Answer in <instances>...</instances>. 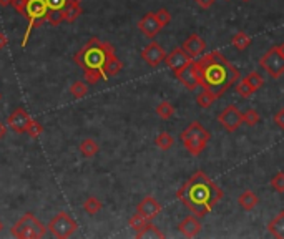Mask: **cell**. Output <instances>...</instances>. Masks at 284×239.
<instances>
[{
    "instance_id": "45",
    "label": "cell",
    "mask_w": 284,
    "mask_h": 239,
    "mask_svg": "<svg viewBox=\"0 0 284 239\" xmlns=\"http://www.w3.org/2000/svg\"><path fill=\"white\" fill-rule=\"evenodd\" d=\"M277 49H279V50H281V53H282V55H284V42H282V43H279V45H277Z\"/></svg>"
},
{
    "instance_id": "1",
    "label": "cell",
    "mask_w": 284,
    "mask_h": 239,
    "mask_svg": "<svg viewBox=\"0 0 284 239\" xmlns=\"http://www.w3.org/2000/svg\"><path fill=\"white\" fill-rule=\"evenodd\" d=\"M223 196V189L203 171L193 173V176L176 193V198L198 218L209 214Z\"/></svg>"
},
{
    "instance_id": "46",
    "label": "cell",
    "mask_w": 284,
    "mask_h": 239,
    "mask_svg": "<svg viewBox=\"0 0 284 239\" xmlns=\"http://www.w3.org/2000/svg\"><path fill=\"white\" fill-rule=\"evenodd\" d=\"M2 229H4V223L0 221V232H2Z\"/></svg>"
},
{
    "instance_id": "21",
    "label": "cell",
    "mask_w": 284,
    "mask_h": 239,
    "mask_svg": "<svg viewBox=\"0 0 284 239\" xmlns=\"http://www.w3.org/2000/svg\"><path fill=\"white\" fill-rule=\"evenodd\" d=\"M268 231L274 237L284 239V211H281L274 219H271L269 224H268Z\"/></svg>"
},
{
    "instance_id": "20",
    "label": "cell",
    "mask_w": 284,
    "mask_h": 239,
    "mask_svg": "<svg viewBox=\"0 0 284 239\" xmlns=\"http://www.w3.org/2000/svg\"><path fill=\"white\" fill-rule=\"evenodd\" d=\"M136 237L138 239H145V237H158V239H161V237H164V234L151 221H147L140 229L136 231Z\"/></svg>"
},
{
    "instance_id": "30",
    "label": "cell",
    "mask_w": 284,
    "mask_h": 239,
    "mask_svg": "<svg viewBox=\"0 0 284 239\" xmlns=\"http://www.w3.org/2000/svg\"><path fill=\"white\" fill-rule=\"evenodd\" d=\"M83 78H85V82L90 83V85H95V83L100 82V80H107L105 78L103 70H85Z\"/></svg>"
},
{
    "instance_id": "11",
    "label": "cell",
    "mask_w": 284,
    "mask_h": 239,
    "mask_svg": "<svg viewBox=\"0 0 284 239\" xmlns=\"http://www.w3.org/2000/svg\"><path fill=\"white\" fill-rule=\"evenodd\" d=\"M30 115L27 111H25L22 106H18V108L14 110V113H10L9 118H7V125L10 126L12 131L18 133V135H22V133L27 131V126L30 123Z\"/></svg>"
},
{
    "instance_id": "17",
    "label": "cell",
    "mask_w": 284,
    "mask_h": 239,
    "mask_svg": "<svg viewBox=\"0 0 284 239\" xmlns=\"http://www.w3.org/2000/svg\"><path fill=\"white\" fill-rule=\"evenodd\" d=\"M201 221L198 219V216H186L183 221L178 224V229L183 236L186 237H195L201 232Z\"/></svg>"
},
{
    "instance_id": "10",
    "label": "cell",
    "mask_w": 284,
    "mask_h": 239,
    "mask_svg": "<svg viewBox=\"0 0 284 239\" xmlns=\"http://www.w3.org/2000/svg\"><path fill=\"white\" fill-rule=\"evenodd\" d=\"M175 77L180 80V82L186 86L188 90H196L200 86V75H198V68L195 62L191 60L190 63H186L183 68L175 71Z\"/></svg>"
},
{
    "instance_id": "16",
    "label": "cell",
    "mask_w": 284,
    "mask_h": 239,
    "mask_svg": "<svg viewBox=\"0 0 284 239\" xmlns=\"http://www.w3.org/2000/svg\"><path fill=\"white\" fill-rule=\"evenodd\" d=\"M191 58L186 52H184L181 46L180 49H175L173 52H170V53H167V58H164V63H167V66L170 70H173V71H176V70H180V68H183L184 65L186 63H190L191 62Z\"/></svg>"
},
{
    "instance_id": "8",
    "label": "cell",
    "mask_w": 284,
    "mask_h": 239,
    "mask_svg": "<svg viewBox=\"0 0 284 239\" xmlns=\"http://www.w3.org/2000/svg\"><path fill=\"white\" fill-rule=\"evenodd\" d=\"M259 65L269 77L279 78L284 73V55L281 53V50L277 49V45L271 46V49L264 53L263 58L259 60Z\"/></svg>"
},
{
    "instance_id": "12",
    "label": "cell",
    "mask_w": 284,
    "mask_h": 239,
    "mask_svg": "<svg viewBox=\"0 0 284 239\" xmlns=\"http://www.w3.org/2000/svg\"><path fill=\"white\" fill-rule=\"evenodd\" d=\"M136 212L143 216L147 221H153V219L161 212V204L156 201L153 196H145L136 206Z\"/></svg>"
},
{
    "instance_id": "38",
    "label": "cell",
    "mask_w": 284,
    "mask_h": 239,
    "mask_svg": "<svg viewBox=\"0 0 284 239\" xmlns=\"http://www.w3.org/2000/svg\"><path fill=\"white\" fill-rule=\"evenodd\" d=\"M145 223H147V219H145L143 216H140V214H138V212H136V214H133V216H131V218H130V221H128L130 228H133L135 231H138V229H140V228H141V226H143Z\"/></svg>"
},
{
    "instance_id": "40",
    "label": "cell",
    "mask_w": 284,
    "mask_h": 239,
    "mask_svg": "<svg viewBox=\"0 0 284 239\" xmlns=\"http://www.w3.org/2000/svg\"><path fill=\"white\" fill-rule=\"evenodd\" d=\"M274 123L279 126L281 130H284V108H281L279 111L274 115Z\"/></svg>"
},
{
    "instance_id": "25",
    "label": "cell",
    "mask_w": 284,
    "mask_h": 239,
    "mask_svg": "<svg viewBox=\"0 0 284 239\" xmlns=\"http://www.w3.org/2000/svg\"><path fill=\"white\" fill-rule=\"evenodd\" d=\"M102 208H103V204H102V201L98 198H95V196H90V198H87L85 199V203H83V209H85V212H87V214H98V212L102 211Z\"/></svg>"
},
{
    "instance_id": "26",
    "label": "cell",
    "mask_w": 284,
    "mask_h": 239,
    "mask_svg": "<svg viewBox=\"0 0 284 239\" xmlns=\"http://www.w3.org/2000/svg\"><path fill=\"white\" fill-rule=\"evenodd\" d=\"M251 42H253V38H251L249 35H246L244 32H238L236 35L231 38V43H233V46L238 50H246L248 46L251 45Z\"/></svg>"
},
{
    "instance_id": "37",
    "label": "cell",
    "mask_w": 284,
    "mask_h": 239,
    "mask_svg": "<svg viewBox=\"0 0 284 239\" xmlns=\"http://www.w3.org/2000/svg\"><path fill=\"white\" fill-rule=\"evenodd\" d=\"M155 15L158 18V22L161 23V27H167L171 22V13L167 9H160L158 12H155Z\"/></svg>"
},
{
    "instance_id": "47",
    "label": "cell",
    "mask_w": 284,
    "mask_h": 239,
    "mask_svg": "<svg viewBox=\"0 0 284 239\" xmlns=\"http://www.w3.org/2000/svg\"><path fill=\"white\" fill-rule=\"evenodd\" d=\"M0 100H2V93H0Z\"/></svg>"
},
{
    "instance_id": "24",
    "label": "cell",
    "mask_w": 284,
    "mask_h": 239,
    "mask_svg": "<svg viewBox=\"0 0 284 239\" xmlns=\"http://www.w3.org/2000/svg\"><path fill=\"white\" fill-rule=\"evenodd\" d=\"M155 145H156L160 150L168 151L170 148H173V145H175V138L171 136L168 131H161L160 135H158V136L155 138Z\"/></svg>"
},
{
    "instance_id": "31",
    "label": "cell",
    "mask_w": 284,
    "mask_h": 239,
    "mask_svg": "<svg viewBox=\"0 0 284 239\" xmlns=\"http://www.w3.org/2000/svg\"><path fill=\"white\" fill-rule=\"evenodd\" d=\"M244 80H246V82L249 83V86H251V88H253L254 91H257V90H259L261 86L264 85V78H263V75H259L257 71L248 73V77L244 78Z\"/></svg>"
},
{
    "instance_id": "44",
    "label": "cell",
    "mask_w": 284,
    "mask_h": 239,
    "mask_svg": "<svg viewBox=\"0 0 284 239\" xmlns=\"http://www.w3.org/2000/svg\"><path fill=\"white\" fill-rule=\"evenodd\" d=\"M12 4V0H0V7H2V9H4V7H9Z\"/></svg>"
},
{
    "instance_id": "27",
    "label": "cell",
    "mask_w": 284,
    "mask_h": 239,
    "mask_svg": "<svg viewBox=\"0 0 284 239\" xmlns=\"http://www.w3.org/2000/svg\"><path fill=\"white\" fill-rule=\"evenodd\" d=\"M216 95L213 91H209L206 88H203V91L200 93V95L196 97V103L201 106V108H209L211 105H213L216 102Z\"/></svg>"
},
{
    "instance_id": "43",
    "label": "cell",
    "mask_w": 284,
    "mask_h": 239,
    "mask_svg": "<svg viewBox=\"0 0 284 239\" xmlns=\"http://www.w3.org/2000/svg\"><path fill=\"white\" fill-rule=\"evenodd\" d=\"M5 135H7V125L0 122V139H4Z\"/></svg>"
},
{
    "instance_id": "42",
    "label": "cell",
    "mask_w": 284,
    "mask_h": 239,
    "mask_svg": "<svg viewBox=\"0 0 284 239\" xmlns=\"http://www.w3.org/2000/svg\"><path fill=\"white\" fill-rule=\"evenodd\" d=\"M9 45V38L5 35V32H0V50H4Z\"/></svg>"
},
{
    "instance_id": "23",
    "label": "cell",
    "mask_w": 284,
    "mask_h": 239,
    "mask_svg": "<svg viewBox=\"0 0 284 239\" xmlns=\"http://www.w3.org/2000/svg\"><path fill=\"white\" fill-rule=\"evenodd\" d=\"M80 153L85 156V158H93L98 151H100V145H98L95 139H91V138H85L83 141L80 143Z\"/></svg>"
},
{
    "instance_id": "13",
    "label": "cell",
    "mask_w": 284,
    "mask_h": 239,
    "mask_svg": "<svg viewBox=\"0 0 284 239\" xmlns=\"http://www.w3.org/2000/svg\"><path fill=\"white\" fill-rule=\"evenodd\" d=\"M141 58L150 66H158L161 62H164V58H167V52L163 50V46L160 43L151 42L141 50Z\"/></svg>"
},
{
    "instance_id": "39",
    "label": "cell",
    "mask_w": 284,
    "mask_h": 239,
    "mask_svg": "<svg viewBox=\"0 0 284 239\" xmlns=\"http://www.w3.org/2000/svg\"><path fill=\"white\" fill-rule=\"evenodd\" d=\"M47 22L50 23V25H54V27H57V25H60L62 22H63V18H62V12H47Z\"/></svg>"
},
{
    "instance_id": "22",
    "label": "cell",
    "mask_w": 284,
    "mask_h": 239,
    "mask_svg": "<svg viewBox=\"0 0 284 239\" xmlns=\"http://www.w3.org/2000/svg\"><path fill=\"white\" fill-rule=\"evenodd\" d=\"M238 203H240V206L244 211H251L256 208L257 203H259V198H257L253 191H244L240 195V198H238Z\"/></svg>"
},
{
    "instance_id": "29",
    "label": "cell",
    "mask_w": 284,
    "mask_h": 239,
    "mask_svg": "<svg viewBox=\"0 0 284 239\" xmlns=\"http://www.w3.org/2000/svg\"><path fill=\"white\" fill-rule=\"evenodd\" d=\"M156 115L163 118V119H168L175 115V106L171 105L170 102H161L160 105L156 106Z\"/></svg>"
},
{
    "instance_id": "18",
    "label": "cell",
    "mask_w": 284,
    "mask_h": 239,
    "mask_svg": "<svg viewBox=\"0 0 284 239\" xmlns=\"http://www.w3.org/2000/svg\"><path fill=\"white\" fill-rule=\"evenodd\" d=\"M80 2H82V0H68L67 5H65L63 9H62V18H63V22L74 23L75 20L82 15L83 9L80 7Z\"/></svg>"
},
{
    "instance_id": "7",
    "label": "cell",
    "mask_w": 284,
    "mask_h": 239,
    "mask_svg": "<svg viewBox=\"0 0 284 239\" xmlns=\"http://www.w3.org/2000/svg\"><path fill=\"white\" fill-rule=\"evenodd\" d=\"M77 229H78L77 221L65 211L57 212L47 224V231L54 237H58V239H67L70 236H74Z\"/></svg>"
},
{
    "instance_id": "41",
    "label": "cell",
    "mask_w": 284,
    "mask_h": 239,
    "mask_svg": "<svg viewBox=\"0 0 284 239\" xmlns=\"http://www.w3.org/2000/svg\"><path fill=\"white\" fill-rule=\"evenodd\" d=\"M216 0H196V4L201 7V9H211L215 5Z\"/></svg>"
},
{
    "instance_id": "14",
    "label": "cell",
    "mask_w": 284,
    "mask_h": 239,
    "mask_svg": "<svg viewBox=\"0 0 284 239\" xmlns=\"http://www.w3.org/2000/svg\"><path fill=\"white\" fill-rule=\"evenodd\" d=\"M138 29H140V32L143 33L145 37L155 38L158 33L161 32L163 27H161L160 22H158L155 12H148L147 15H143L140 22H138Z\"/></svg>"
},
{
    "instance_id": "19",
    "label": "cell",
    "mask_w": 284,
    "mask_h": 239,
    "mask_svg": "<svg viewBox=\"0 0 284 239\" xmlns=\"http://www.w3.org/2000/svg\"><path fill=\"white\" fill-rule=\"evenodd\" d=\"M102 70L105 73V78L115 77V75H118V73L123 70V63L120 62V60H118V57L115 55V53H111V55L107 58V62H105Z\"/></svg>"
},
{
    "instance_id": "32",
    "label": "cell",
    "mask_w": 284,
    "mask_h": 239,
    "mask_svg": "<svg viewBox=\"0 0 284 239\" xmlns=\"http://www.w3.org/2000/svg\"><path fill=\"white\" fill-rule=\"evenodd\" d=\"M25 133H27L30 138H38L43 133V126H42L40 122H37V119H30V123L27 126V131Z\"/></svg>"
},
{
    "instance_id": "9",
    "label": "cell",
    "mask_w": 284,
    "mask_h": 239,
    "mask_svg": "<svg viewBox=\"0 0 284 239\" xmlns=\"http://www.w3.org/2000/svg\"><path fill=\"white\" fill-rule=\"evenodd\" d=\"M218 122L224 126V130H226V131L233 133L244 123V118H243V113L238 110V106L229 105V106H226V108L223 110V113H220Z\"/></svg>"
},
{
    "instance_id": "35",
    "label": "cell",
    "mask_w": 284,
    "mask_h": 239,
    "mask_svg": "<svg viewBox=\"0 0 284 239\" xmlns=\"http://www.w3.org/2000/svg\"><path fill=\"white\" fill-rule=\"evenodd\" d=\"M271 186H273V189L276 193H284V173L282 171L276 173L274 178L271 179Z\"/></svg>"
},
{
    "instance_id": "15",
    "label": "cell",
    "mask_w": 284,
    "mask_h": 239,
    "mask_svg": "<svg viewBox=\"0 0 284 239\" xmlns=\"http://www.w3.org/2000/svg\"><path fill=\"white\" fill-rule=\"evenodd\" d=\"M181 49L186 52L191 58H196V57L203 55L204 50H206V42H204L198 33H193V35H190L186 40H184Z\"/></svg>"
},
{
    "instance_id": "34",
    "label": "cell",
    "mask_w": 284,
    "mask_h": 239,
    "mask_svg": "<svg viewBox=\"0 0 284 239\" xmlns=\"http://www.w3.org/2000/svg\"><path fill=\"white\" fill-rule=\"evenodd\" d=\"M243 118H244V123H246L248 126H256L257 123L261 122V118L259 115H257V111L256 110H248L246 113H243Z\"/></svg>"
},
{
    "instance_id": "5",
    "label": "cell",
    "mask_w": 284,
    "mask_h": 239,
    "mask_svg": "<svg viewBox=\"0 0 284 239\" xmlns=\"http://www.w3.org/2000/svg\"><path fill=\"white\" fill-rule=\"evenodd\" d=\"M47 12H49V7L45 4V0H25V7H23V12L20 15L23 18H27V30H25V35L22 38V46L25 49L27 46V42L32 35V32H34L35 27L42 25L47 22Z\"/></svg>"
},
{
    "instance_id": "4",
    "label": "cell",
    "mask_w": 284,
    "mask_h": 239,
    "mask_svg": "<svg viewBox=\"0 0 284 239\" xmlns=\"http://www.w3.org/2000/svg\"><path fill=\"white\" fill-rule=\"evenodd\" d=\"M209 138H211V133L200 122L190 123L188 128L181 133V141L184 145V148L193 156L201 155L203 150L206 148Z\"/></svg>"
},
{
    "instance_id": "48",
    "label": "cell",
    "mask_w": 284,
    "mask_h": 239,
    "mask_svg": "<svg viewBox=\"0 0 284 239\" xmlns=\"http://www.w3.org/2000/svg\"><path fill=\"white\" fill-rule=\"evenodd\" d=\"M244 2H249V0H244Z\"/></svg>"
},
{
    "instance_id": "6",
    "label": "cell",
    "mask_w": 284,
    "mask_h": 239,
    "mask_svg": "<svg viewBox=\"0 0 284 239\" xmlns=\"http://www.w3.org/2000/svg\"><path fill=\"white\" fill-rule=\"evenodd\" d=\"M10 234L18 239H40L47 234V226L34 216V212H25L18 221L12 226Z\"/></svg>"
},
{
    "instance_id": "28",
    "label": "cell",
    "mask_w": 284,
    "mask_h": 239,
    "mask_svg": "<svg viewBox=\"0 0 284 239\" xmlns=\"http://www.w3.org/2000/svg\"><path fill=\"white\" fill-rule=\"evenodd\" d=\"M70 93L74 95V98L80 100V98H85L88 95V86L85 82H80V80H77L70 85Z\"/></svg>"
},
{
    "instance_id": "3",
    "label": "cell",
    "mask_w": 284,
    "mask_h": 239,
    "mask_svg": "<svg viewBox=\"0 0 284 239\" xmlns=\"http://www.w3.org/2000/svg\"><path fill=\"white\" fill-rule=\"evenodd\" d=\"M115 53L113 45L102 42L100 38H90L82 50H78L74 57V62L85 70H102L107 58Z\"/></svg>"
},
{
    "instance_id": "2",
    "label": "cell",
    "mask_w": 284,
    "mask_h": 239,
    "mask_svg": "<svg viewBox=\"0 0 284 239\" xmlns=\"http://www.w3.org/2000/svg\"><path fill=\"white\" fill-rule=\"evenodd\" d=\"M195 65L200 75V86L213 91L218 98L240 80V70L218 50L196 60Z\"/></svg>"
},
{
    "instance_id": "36",
    "label": "cell",
    "mask_w": 284,
    "mask_h": 239,
    "mask_svg": "<svg viewBox=\"0 0 284 239\" xmlns=\"http://www.w3.org/2000/svg\"><path fill=\"white\" fill-rule=\"evenodd\" d=\"M68 0H45L50 12H62V9L67 5Z\"/></svg>"
},
{
    "instance_id": "33",
    "label": "cell",
    "mask_w": 284,
    "mask_h": 239,
    "mask_svg": "<svg viewBox=\"0 0 284 239\" xmlns=\"http://www.w3.org/2000/svg\"><path fill=\"white\" fill-rule=\"evenodd\" d=\"M236 91H238V95H241L243 98H251L254 95V90L251 88L249 86V83L246 82V80H241L240 83H238V86H236Z\"/></svg>"
}]
</instances>
